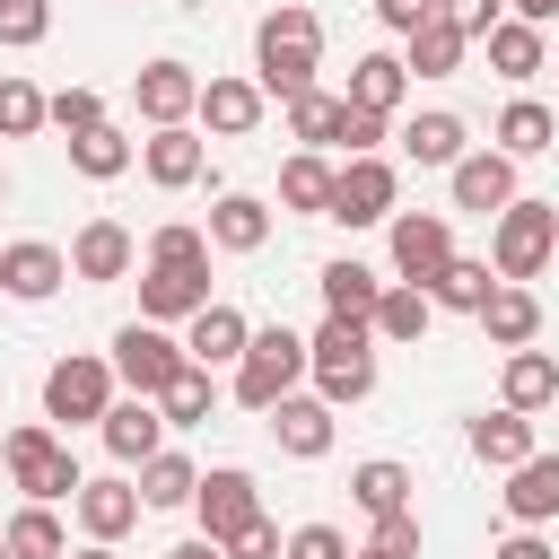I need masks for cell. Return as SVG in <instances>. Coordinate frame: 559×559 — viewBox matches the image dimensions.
I'll use <instances>...</instances> for the list:
<instances>
[{
	"mask_svg": "<svg viewBox=\"0 0 559 559\" xmlns=\"http://www.w3.org/2000/svg\"><path fill=\"white\" fill-rule=\"evenodd\" d=\"M314 70H323V17L297 9V0H280V9L253 26V87L288 105V96L314 87Z\"/></svg>",
	"mask_w": 559,
	"mask_h": 559,
	"instance_id": "cell-1",
	"label": "cell"
},
{
	"mask_svg": "<svg viewBox=\"0 0 559 559\" xmlns=\"http://www.w3.org/2000/svg\"><path fill=\"white\" fill-rule=\"evenodd\" d=\"M306 376H314V402H332V411L367 402L376 393V332L323 314V332H306Z\"/></svg>",
	"mask_w": 559,
	"mask_h": 559,
	"instance_id": "cell-2",
	"label": "cell"
},
{
	"mask_svg": "<svg viewBox=\"0 0 559 559\" xmlns=\"http://www.w3.org/2000/svg\"><path fill=\"white\" fill-rule=\"evenodd\" d=\"M550 253H559V201L515 192V201L489 218V271H498L507 288H524V280H542Z\"/></svg>",
	"mask_w": 559,
	"mask_h": 559,
	"instance_id": "cell-3",
	"label": "cell"
},
{
	"mask_svg": "<svg viewBox=\"0 0 559 559\" xmlns=\"http://www.w3.org/2000/svg\"><path fill=\"white\" fill-rule=\"evenodd\" d=\"M297 384H306V332H288V323H253L245 358L227 367V393H236L245 411H271V402H288Z\"/></svg>",
	"mask_w": 559,
	"mask_h": 559,
	"instance_id": "cell-4",
	"label": "cell"
},
{
	"mask_svg": "<svg viewBox=\"0 0 559 559\" xmlns=\"http://www.w3.org/2000/svg\"><path fill=\"white\" fill-rule=\"evenodd\" d=\"M0 472H9V489H26V507H61V498H79V463H70V445L52 437V419H26V428H9L0 437Z\"/></svg>",
	"mask_w": 559,
	"mask_h": 559,
	"instance_id": "cell-5",
	"label": "cell"
},
{
	"mask_svg": "<svg viewBox=\"0 0 559 559\" xmlns=\"http://www.w3.org/2000/svg\"><path fill=\"white\" fill-rule=\"evenodd\" d=\"M105 367H114V384H122V393L157 402L192 358H183V341H175L166 323H122V332H114V349H105Z\"/></svg>",
	"mask_w": 559,
	"mask_h": 559,
	"instance_id": "cell-6",
	"label": "cell"
},
{
	"mask_svg": "<svg viewBox=\"0 0 559 559\" xmlns=\"http://www.w3.org/2000/svg\"><path fill=\"white\" fill-rule=\"evenodd\" d=\"M114 367L96 358V349H70V358H52L44 367V419H61V428H96L105 411H114Z\"/></svg>",
	"mask_w": 559,
	"mask_h": 559,
	"instance_id": "cell-7",
	"label": "cell"
},
{
	"mask_svg": "<svg viewBox=\"0 0 559 559\" xmlns=\"http://www.w3.org/2000/svg\"><path fill=\"white\" fill-rule=\"evenodd\" d=\"M393 201H402V166H393V157H341L323 218H341V227H384Z\"/></svg>",
	"mask_w": 559,
	"mask_h": 559,
	"instance_id": "cell-8",
	"label": "cell"
},
{
	"mask_svg": "<svg viewBox=\"0 0 559 559\" xmlns=\"http://www.w3.org/2000/svg\"><path fill=\"white\" fill-rule=\"evenodd\" d=\"M384 245H393V280L402 288H428L454 262V218L445 210H393L384 218Z\"/></svg>",
	"mask_w": 559,
	"mask_h": 559,
	"instance_id": "cell-9",
	"label": "cell"
},
{
	"mask_svg": "<svg viewBox=\"0 0 559 559\" xmlns=\"http://www.w3.org/2000/svg\"><path fill=\"white\" fill-rule=\"evenodd\" d=\"M192 515H201V542H236L253 515H262V489H253V472L245 463H218V472H201V489H192Z\"/></svg>",
	"mask_w": 559,
	"mask_h": 559,
	"instance_id": "cell-10",
	"label": "cell"
},
{
	"mask_svg": "<svg viewBox=\"0 0 559 559\" xmlns=\"http://www.w3.org/2000/svg\"><path fill=\"white\" fill-rule=\"evenodd\" d=\"M262 114H271V96H262L253 79H236V70H218V79H201V105H192V131H210V140H253V131H262Z\"/></svg>",
	"mask_w": 559,
	"mask_h": 559,
	"instance_id": "cell-11",
	"label": "cell"
},
{
	"mask_svg": "<svg viewBox=\"0 0 559 559\" xmlns=\"http://www.w3.org/2000/svg\"><path fill=\"white\" fill-rule=\"evenodd\" d=\"M445 192H454V210H472V218H498L524 183H515V157H498V148H463L454 166H445Z\"/></svg>",
	"mask_w": 559,
	"mask_h": 559,
	"instance_id": "cell-12",
	"label": "cell"
},
{
	"mask_svg": "<svg viewBox=\"0 0 559 559\" xmlns=\"http://www.w3.org/2000/svg\"><path fill=\"white\" fill-rule=\"evenodd\" d=\"M140 175H148L157 192H192V183L210 175V140H201L192 122H166V131L140 140Z\"/></svg>",
	"mask_w": 559,
	"mask_h": 559,
	"instance_id": "cell-13",
	"label": "cell"
},
{
	"mask_svg": "<svg viewBox=\"0 0 559 559\" xmlns=\"http://www.w3.org/2000/svg\"><path fill=\"white\" fill-rule=\"evenodd\" d=\"M61 280H70V253H61V245H44V236L0 245V297L44 306V297H61Z\"/></svg>",
	"mask_w": 559,
	"mask_h": 559,
	"instance_id": "cell-14",
	"label": "cell"
},
{
	"mask_svg": "<svg viewBox=\"0 0 559 559\" xmlns=\"http://www.w3.org/2000/svg\"><path fill=\"white\" fill-rule=\"evenodd\" d=\"M131 105H140V122H148V131L192 122V105H201V70H192V61H148V70L131 79Z\"/></svg>",
	"mask_w": 559,
	"mask_h": 559,
	"instance_id": "cell-15",
	"label": "cell"
},
{
	"mask_svg": "<svg viewBox=\"0 0 559 559\" xmlns=\"http://www.w3.org/2000/svg\"><path fill=\"white\" fill-rule=\"evenodd\" d=\"M245 341H253V323H245V306H227V297H210V306L183 323V358H192V367H210V376H218V367H236V358H245Z\"/></svg>",
	"mask_w": 559,
	"mask_h": 559,
	"instance_id": "cell-16",
	"label": "cell"
},
{
	"mask_svg": "<svg viewBox=\"0 0 559 559\" xmlns=\"http://www.w3.org/2000/svg\"><path fill=\"white\" fill-rule=\"evenodd\" d=\"M96 437H105V454H114L122 472H140V463L166 445V419H157V402H140V393H114V411L96 419Z\"/></svg>",
	"mask_w": 559,
	"mask_h": 559,
	"instance_id": "cell-17",
	"label": "cell"
},
{
	"mask_svg": "<svg viewBox=\"0 0 559 559\" xmlns=\"http://www.w3.org/2000/svg\"><path fill=\"white\" fill-rule=\"evenodd\" d=\"M131 262H140V236L122 218H87L70 236V280H131Z\"/></svg>",
	"mask_w": 559,
	"mask_h": 559,
	"instance_id": "cell-18",
	"label": "cell"
},
{
	"mask_svg": "<svg viewBox=\"0 0 559 559\" xmlns=\"http://www.w3.org/2000/svg\"><path fill=\"white\" fill-rule=\"evenodd\" d=\"M201 306H210V262L201 271H166V262L140 271V323H192Z\"/></svg>",
	"mask_w": 559,
	"mask_h": 559,
	"instance_id": "cell-19",
	"label": "cell"
},
{
	"mask_svg": "<svg viewBox=\"0 0 559 559\" xmlns=\"http://www.w3.org/2000/svg\"><path fill=\"white\" fill-rule=\"evenodd\" d=\"M262 419H271V437H280V454H288V463H323V454H332V402L288 393V402H271Z\"/></svg>",
	"mask_w": 559,
	"mask_h": 559,
	"instance_id": "cell-20",
	"label": "cell"
},
{
	"mask_svg": "<svg viewBox=\"0 0 559 559\" xmlns=\"http://www.w3.org/2000/svg\"><path fill=\"white\" fill-rule=\"evenodd\" d=\"M463 445H472V463H489V472H515L524 454H542L533 419H524V411H507V402H498V411H480V419L463 428Z\"/></svg>",
	"mask_w": 559,
	"mask_h": 559,
	"instance_id": "cell-21",
	"label": "cell"
},
{
	"mask_svg": "<svg viewBox=\"0 0 559 559\" xmlns=\"http://www.w3.org/2000/svg\"><path fill=\"white\" fill-rule=\"evenodd\" d=\"M507 515L524 524V533H542V524H559V454H524L515 472H507Z\"/></svg>",
	"mask_w": 559,
	"mask_h": 559,
	"instance_id": "cell-22",
	"label": "cell"
},
{
	"mask_svg": "<svg viewBox=\"0 0 559 559\" xmlns=\"http://www.w3.org/2000/svg\"><path fill=\"white\" fill-rule=\"evenodd\" d=\"M201 236H210L218 253H262V245H271V201H262V192H218Z\"/></svg>",
	"mask_w": 559,
	"mask_h": 559,
	"instance_id": "cell-23",
	"label": "cell"
},
{
	"mask_svg": "<svg viewBox=\"0 0 559 559\" xmlns=\"http://www.w3.org/2000/svg\"><path fill=\"white\" fill-rule=\"evenodd\" d=\"M70 515H79L87 542H122V533L140 524V489H131V480H79Z\"/></svg>",
	"mask_w": 559,
	"mask_h": 559,
	"instance_id": "cell-24",
	"label": "cell"
},
{
	"mask_svg": "<svg viewBox=\"0 0 559 559\" xmlns=\"http://www.w3.org/2000/svg\"><path fill=\"white\" fill-rule=\"evenodd\" d=\"M402 96H411V70H402V52H358L349 61V96L341 105H358V114H402Z\"/></svg>",
	"mask_w": 559,
	"mask_h": 559,
	"instance_id": "cell-25",
	"label": "cell"
},
{
	"mask_svg": "<svg viewBox=\"0 0 559 559\" xmlns=\"http://www.w3.org/2000/svg\"><path fill=\"white\" fill-rule=\"evenodd\" d=\"M314 288H323V314H332V323H367V314H376V297H384V280H376L358 253L323 262V271H314Z\"/></svg>",
	"mask_w": 559,
	"mask_h": 559,
	"instance_id": "cell-26",
	"label": "cell"
},
{
	"mask_svg": "<svg viewBox=\"0 0 559 559\" xmlns=\"http://www.w3.org/2000/svg\"><path fill=\"white\" fill-rule=\"evenodd\" d=\"M472 323L489 332V349H533V341H542V297H533V288H507V280H498V288H489V306H480Z\"/></svg>",
	"mask_w": 559,
	"mask_h": 559,
	"instance_id": "cell-27",
	"label": "cell"
},
{
	"mask_svg": "<svg viewBox=\"0 0 559 559\" xmlns=\"http://www.w3.org/2000/svg\"><path fill=\"white\" fill-rule=\"evenodd\" d=\"M498 402L524 411V419L550 411V402H559V358H550V349H507V367H498Z\"/></svg>",
	"mask_w": 559,
	"mask_h": 559,
	"instance_id": "cell-28",
	"label": "cell"
},
{
	"mask_svg": "<svg viewBox=\"0 0 559 559\" xmlns=\"http://www.w3.org/2000/svg\"><path fill=\"white\" fill-rule=\"evenodd\" d=\"M411 489H419V480H411V463H393V454H367V463L349 472V507H358L367 524H376V515H411Z\"/></svg>",
	"mask_w": 559,
	"mask_h": 559,
	"instance_id": "cell-29",
	"label": "cell"
},
{
	"mask_svg": "<svg viewBox=\"0 0 559 559\" xmlns=\"http://www.w3.org/2000/svg\"><path fill=\"white\" fill-rule=\"evenodd\" d=\"M480 44H489V70H498L507 87H524V79H542V70H550V44H542V26H524V17H498Z\"/></svg>",
	"mask_w": 559,
	"mask_h": 559,
	"instance_id": "cell-30",
	"label": "cell"
},
{
	"mask_svg": "<svg viewBox=\"0 0 559 559\" xmlns=\"http://www.w3.org/2000/svg\"><path fill=\"white\" fill-rule=\"evenodd\" d=\"M393 140H402V157H411V166H454V157L472 148V131H463V114H445V105H428V114H411V122H402Z\"/></svg>",
	"mask_w": 559,
	"mask_h": 559,
	"instance_id": "cell-31",
	"label": "cell"
},
{
	"mask_svg": "<svg viewBox=\"0 0 559 559\" xmlns=\"http://www.w3.org/2000/svg\"><path fill=\"white\" fill-rule=\"evenodd\" d=\"M489 140H498V157H515V166H524V157H542V148L559 140V114H550L542 96H515V105L489 122Z\"/></svg>",
	"mask_w": 559,
	"mask_h": 559,
	"instance_id": "cell-32",
	"label": "cell"
},
{
	"mask_svg": "<svg viewBox=\"0 0 559 559\" xmlns=\"http://www.w3.org/2000/svg\"><path fill=\"white\" fill-rule=\"evenodd\" d=\"M428 323H437L428 288H402V280H384V297H376L367 332H376V341H393V349H411V341H428Z\"/></svg>",
	"mask_w": 559,
	"mask_h": 559,
	"instance_id": "cell-33",
	"label": "cell"
},
{
	"mask_svg": "<svg viewBox=\"0 0 559 559\" xmlns=\"http://www.w3.org/2000/svg\"><path fill=\"white\" fill-rule=\"evenodd\" d=\"M131 489H140V507H157V515H166V507H192L201 463H192V454H175V445H157V454L140 463V480H131Z\"/></svg>",
	"mask_w": 559,
	"mask_h": 559,
	"instance_id": "cell-34",
	"label": "cell"
},
{
	"mask_svg": "<svg viewBox=\"0 0 559 559\" xmlns=\"http://www.w3.org/2000/svg\"><path fill=\"white\" fill-rule=\"evenodd\" d=\"M70 166H79L87 183H114V175H131V166H140V140H131V131H114V122H96V131H79V140H70Z\"/></svg>",
	"mask_w": 559,
	"mask_h": 559,
	"instance_id": "cell-35",
	"label": "cell"
},
{
	"mask_svg": "<svg viewBox=\"0 0 559 559\" xmlns=\"http://www.w3.org/2000/svg\"><path fill=\"white\" fill-rule=\"evenodd\" d=\"M489 288H498V271H489V253H454L437 280H428V306H454V314H480L489 306Z\"/></svg>",
	"mask_w": 559,
	"mask_h": 559,
	"instance_id": "cell-36",
	"label": "cell"
},
{
	"mask_svg": "<svg viewBox=\"0 0 559 559\" xmlns=\"http://www.w3.org/2000/svg\"><path fill=\"white\" fill-rule=\"evenodd\" d=\"M463 52H472V44H463L445 17H428L419 35H402V70H411V79H454V70H463Z\"/></svg>",
	"mask_w": 559,
	"mask_h": 559,
	"instance_id": "cell-37",
	"label": "cell"
},
{
	"mask_svg": "<svg viewBox=\"0 0 559 559\" xmlns=\"http://www.w3.org/2000/svg\"><path fill=\"white\" fill-rule=\"evenodd\" d=\"M280 210H297V218H323V210H332V157L297 148V157L280 166Z\"/></svg>",
	"mask_w": 559,
	"mask_h": 559,
	"instance_id": "cell-38",
	"label": "cell"
},
{
	"mask_svg": "<svg viewBox=\"0 0 559 559\" xmlns=\"http://www.w3.org/2000/svg\"><path fill=\"white\" fill-rule=\"evenodd\" d=\"M0 550H9V559H70V533H61L52 507H17V515L0 524Z\"/></svg>",
	"mask_w": 559,
	"mask_h": 559,
	"instance_id": "cell-39",
	"label": "cell"
},
{
	"mask_svg": "<svg viewBox=\"0 0 559 559\" xmlns=\"http://www.w3.org/2000/svg\"><path fill=\"white\" fill-rule=\"evenodd\" d=\"M210 411H218V376H210V367H183V376L157 393V419H166V428H201Z\"/></svg>",
	"mask_w": 559,
	"mask_h": 559,
	"instance_id": "cell-40",
	"label": "cell"
},
{
	"mask_svg": "<svg viewBox=\"0 0 559 559\" xmlns=\"http://www.w3.org/2000/svg\"><path fill=\"white\" fill-rule=\"evenodd\" d=\"M280 114H288V140H297V148H314V157H323V148H332V131H341V96H323V87L288 96Z\"/></svg>",
	"mask_w": 559,
	"mask_h": 559,
	"instance_id": "cell-41",
	"label": "cell"
},
{
	"mask_svg": "<svg viewBox=\"0 0 559 559\" xmlns=\"http://www.w3.org/2000/svg\"><path fill=\"white\" fill-rule=\"evenodd\" d=\"M35 131H44V87L0 70V140H35Z\"/></svg>",
	"mask_w": 559,
	"mask_h": 559,
	"instance_id": "cell-42",
	"label": "cell"
},
{
	"mask_svg": "<svg viewBox=\"0 0 559 559\" xmlns=\"http://www.w3.org/2000/svg\"><path fill=\"white\" fill-rule=\"evenodd\" d=\"M148 262H166V271H201V262H210V236H201L192 218H166V227L148 236Z\"/></svg>",
	"mask_w": 559,
	"mask_h": 559,
	"instance_id": "cell-43",
	"label": "cell"
},
{
	"mask_svg": "<svg viewBox=\"0 0 559 559\" xmlns=\"http://www.w3.org/2000/svg\"><path fill=\"white\" fill-rule=\"evenodd\" d=\"M52 35V0H0V52H35Z\"/></svg>",
	"mask_w": 559,
	"mask_h": 559,
	"instance_id": "cell-44",
	"label": "cell"
},
{
	"mask_svg": "<svg viewBox=\"0 0 559 559\" xmlns=\"http://www.w3.org/2000/svg\"><path fill=\"white\" fill-rule=\"evenodd\" d=\"M44 122H52L61 140H79V131L105 122V96H96V87H61V96H44Z\"/></svg>",
	"mask_w": 559,
	"mask_h": 559,
	"instance_id": "cell-45",
	"label": "cell"
},
{
	"mask_svg": "<svg viewBox=\"0 0 559 559\" xmlns=\"http://www.w3.org/2000/svg\"><path fill=\"white\" fill-rule=\"evenodd\" d=\"M384 140H393V122H384V114L341 105V131H332V148H341V157H384Z\"/></svg>",
	"mask_w": 559,
	"mask_h": 559,
	"instance_id": "cell-46",
	"label": "cell"
},
{
	"mask_svg": "<svg viewBox=\"0 0 559 559\" xmlns=\"http://www.w3.org/2000/svg\"><path fill=\"white\" fill-rule=\"evenodd\" d=\"M367 559H419V507L411 515H376L367 524Z\"/></svg>",
	"mask_w": 559,
	"mask_h": 559,
	"instance_id": "cell-47",
	"label": "cell"
},
{
	"mask_svg": "<svg viewBox=\"0 0 559 559\" xmlns=\"http://www.w3.org/2000/svg\"><path fill=\"white\" fill-rule=\"evenodd\" d=\"M437 17H445V26L463 35V44H480V35H489V26L507 17V0H437Z\"/></svg>",
	"mask_w": 559,
	"mask_h": 559,
	"instance_id": "cell-48",
	"label": "cell"
},
{
	"mask_svg": "<svg viewBox=\"0 0 559 559\" xmlns=\"http://www.w3.org/2000/svg\"><path fill=\"white\" fill-rule=\"evenodd\" d=\"M280 559H349V533H341V524H297V533L280 542Z\"/></svg>",
	"mask_w": 559,
	"mask_h": 559,
	"instance_id": "cell-49",
	"label": "cell"
},
{
	"mask_svg": "<svg viewBox=\"0 0 559 559\" xmlns=\"http://www.w3.org/2000/svg\"><path fill=\"white\" fill-rule=\"evenodd\" d=\"M280 542H288V533H280L271 515H253V524H245V533L227 542V559H280Z\"/></svg>",
	"mask_w": 559,
	"mask_h": 559,
	"instance_id": "cell-50",
	"label": "cell"
},
{
	"mask_svg": "<svg viewBox=\"0 0 559 559\" xmlns=\"http://www.w3.org/2000/svg\"><path fill=\"white\" fill-rule=\"evenodd\" d=\"M376 17H384L393 35H419V26L437 17V0H376Z\"/></svg>",
	"mask_w": 559,
	"mask_h": 559,
	"instance_id": "cell-51",
	"label": "cell"
},
{
	"mask_svg": "<svg viewBox=\"0 0 559 559\" xmlns=\"http://www.w3.org/2000/svg\"><path fill=\"white\" fill-rule=\"evenodd\" d=\"M489 559H559V550H550V542H542V533H524V524H515V533H507V542H498V550H489Z\"/></svg>",
	"mask_w": 559,
	"mask_h": 559,
	"instance_id": "cell-52",
	"label": "cell"
},
{
	"mask_svg": "<svg viewBox=\"0 0 559 559\" xmlns=\"http://www.w3.org/2000/svg\"><path fill=\"white\" fill-rule=\"evenodd\" d=\"M507 9H515L524 26H550V17H559V0H507Z\"/></svg>",
	"mask_w": 559,
	"mask_h": 559,
	"instance_id": "cell-53",
	"label": "cell"
},
{
	"mask_svg": "<svg viewBox=\"0 0 559 559\" xmlns=\"http://www.w3.org/2000/svg\"><path fill=\"white\" fill-rule=\"evenodd\" d=\"M166 559H227V550H218V542H201V533H192V542H175V550H166Z\"/></svg>",
	"mask_w": 559,
	"mask_h": 559,
	"instance_id": "cell-54",
	"label": "cell"
},
{
	"mask_svg": "<svg viewBox=\"0 0 559 559\" xmlns=\"http://www.w3.org/2000/svg\"><path fill=\"white\" fill-rule=\"evenodd\" d=\"M70 559H114V542H87V550H70Z\"/></svg>",
	"mask_w": 559,
	"mask_h": 559,
	"instance_id": "cell-55",
	"label": "cell"
},
{
	"mask_svg": "<svg viewBox=\"0 0 559 559\" xmlns=\"http://www.w3.org/2000/svg\"><path fill=\"white\" fill-rule=\"evenodd\" d=\"M349 559H367V550H349Z\"/></svg>",
	"mask_w": 559,
	"mask_h": 559,
	"instance_id": "cell-56",
	"label": "cell"
},
{
	"mask_svg": "<svg viewBox=\"0 0 559 559\" xmlns=\"http://www.w3.org/2000/svg\"><path fill=\"white\" fill-rule=\"evenodd\" d=\"M0 559H9V550H0Z\"/></svg>",
	"mask_w": 559,
	"mask_h": 559,
	"instance_id": "cell-57",
	"label": "cell"
}]
</instances>
